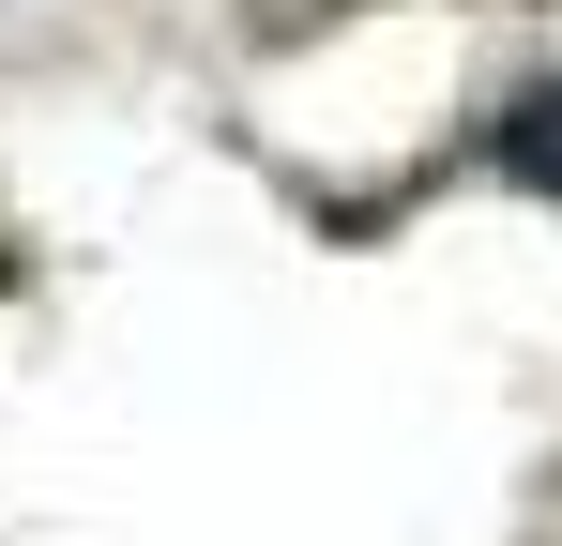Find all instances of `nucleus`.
Segmentation results:
<instances>
[{"label": "nucleus", "mask_w": 562, "mask_h": 546, "mask_svg": "<svg viewBox=\"0 0 562 546\" xmlns=\"http://www.w3.org/2000/svg\"><path fill=\"white\" fill-rule=\"evenodd\" d=\"M502 168L532 182V197H562V77H532L517 106H502Z\"/></svg>", "instance_id": "1"}]
</instances>
